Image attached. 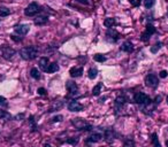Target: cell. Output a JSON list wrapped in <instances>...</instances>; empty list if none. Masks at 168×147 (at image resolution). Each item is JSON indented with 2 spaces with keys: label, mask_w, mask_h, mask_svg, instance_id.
Returning a JSON list of instances; mask_svg holds the SVG:
<instances>
[{
  "label": "cell",
  "mask_w": 168,
  "mask_h": 147,
  "mask_svg": "<svg viewBox=\"0 0 168 147\" xmlns=\"http://www.w3.org/2000/svg\"><path fill=\"white\" fill-rule=\"evenodd\" d=\"M38 12H39V5L37 2H31V4H29V6L26 7L24 14L26 16H33L36 15Z\"/></svg>",
  "instance_id": "cell-5"
},
{
  "label": "cell",
  "mask_w": 168,
  "mask_h": 147,
  "mask_svg": "<svg viewBox=\"0 0 168 147\" xmlns=\"http://www.w3.org/2000/svg\"><path fill=\"white\" fill-rule=\"evenodd\" d=\"M167 102H168V97H167Z\"/></svg>",
  "instance_id": "cell-44"
},
{
  "label": "cell",
  "mask_w": 168,
  "mask_h": 147,
  "mask_svg": "<svg viewBox=\"0 0 168 147\" xmlns=\"http://www.w3.org/2000/svg\"><path fill=\"white\" fill-rule=\"evenodd\" d=\"M145 85L149 86V87H157L158 84H159V79H158L157 75H154V74H149L146 77H145Z\"/></svg>",
  "instance_id": "cell-4"
},
{
  "label": "cell",
  "mask_w": 168,
  "mask_h": 147,
  "mask_svg": "<svg viewBox=\"0 0 168 147\" xmlns=\"http://www.w3.org/2000/svg\"><path fill=\"white\" fill-rule=\"evenodd\" d=\"M124 105H126V99H124V97H117L115 100L116 113H119V111H121V110H123Z\"/></svg>",
  "instance_id": "cell-11"
},
{
  "label": "cell",
  "mask_w": 168,
  "mask_h": 147,
  "mask_svg": "<svg viewBox=\"0 0 168 147\" xmlns=\"http://www.w3.org/2000/svg\"><path fill=\"white\" fill-rule=\"evenodd\" d=\"M67 144H72V145H76L77 142H79V138H68L67 140H66Z\"/></svg>",
  "instance_id": "cell-33"
},
{
  "label": "cell",
  "mask_w": 168,
  "mask_h": 147,
  "mask_svg": "<svg viewBox=\"0 0 168 147\" xmlns=\"http://www.w3.org/2000/svg\"><path fill=\"white\" fill-rule=\"evenodd\" d=\"M101 138H103V135H101V133H99V132H95V133H92V135L86 139V142H98L101 140Z\"/></svg>",
  "instance_id": "cell-15"
},
{
  "label": "cell",
  "mask_w": 168,
  "mask_h": 147,
  "mask_svg": "<svg viewBox=\"0 0 168 147\" xmlns=\"http://www.w3.org/2000/svg\"><path fill=\"white\" fill-rule=\"evenodd\" d=\"M44 147H51V145H50V144H45V145H44Z\"/></svg>",
  "instance_id": "cell-42"
},
{
  "label": "cell",
  "mask_w": 168,
  "mask_h": 147,
  "mask_svg": "<svg viewBox=\"0 0 168 147\" xmlns=\"http://www.w3.org/2000/svg\"><path fill=\"white\" fill-rule=\"evenodd\" d=\"M106 37L110 40H112V42H116L120 38V35H119V32L116 31L114 28H108V30L106 32Z\"/></svg>",
  "instance_id": "cell-9"
},
{
  "label": "cell",
  "mask_w": 168,
  "mask_h": 147,
  "mask_svg": "<svg viewBox=\"0 0 168 147\" xmlns=\"http://www.w3.org/2000/svg\"><path fill=\"white\" fill-rule=\"evenodd\" d=\"M101 87H103V83H98V84L96 85L95 87L92 89V94L93 95H99L100 92H101Z\"/></svg>",
  "instance_id": "cell-21"
},
{
  "label": "cell",
  "mask_w": 168,
  "mask_h": 147,
  "mask_svg": "<svg viewBox=\"0 0 168 147\" xmlns=\"http://www.w3.org/2000/svg\"><path fill=\"white\" fill-rule=\"evenodd\" d=\"M59 70V64L55 62L53 63H50L47 67V70H46V73L48 74H52V73H55V71H58Z\"/></svg>",
  "instance_id": "cell-19"
},
{
  "label": "cell",
  "mask_w": 168,
  "mask_h": 147,
  "mask_svg": "<svg viewBox=\"0 0 168 147\" xmlns=\"http://www.w3.org/2000/svg\"><path fill=\"white\" fill-rule=\"evenodd\" d=\"M14 31L19 36H24L30 31V26L29 24H19L14 28Z\"/></svg>",
  "instance_id": "cell-7"
},
{
  "label": "cell",
  "mask_w": 168,
  "mask_h": 147,
  "mask_svg": "<svg viewBox=\"0 0 168 147\" xmlns=\"http://www.w3.org/2000/svg\"><path fill=\"white\" fill-rule=\"evenodd\" d=\"M20 55H21L22 59H24L26 61H31V60L37 58V55H38V48L35 47V46L23 47L20 51Z\"/></svg>",
  "instance_id": "cell-1"
},
{
  "label": "cell",
  "mask_w": 168,
  "mask_h": 147,
  "mask_svg": "<svg viewBox=\"0 0 168 147\" xmlns=\"http://www.w3.org/2000/svg\"><path fill=\"white\" fill-rule=\"evenodd\" d=\"M167 16H168V13H167Z\"/></svg>",
  "instance_id": "cell-45"
},
{
  "label": "cell",
  "mask_w": 168,
  "mask_h": 147,
  "mask_svg": "<svg viewBox=\"0 0 168 147\" xmlns=\"http://www.w3.org/2000/svg\"><path fill=\"white\" fill-rule=\"evenodd\" d=\"M114 130L113 129H108V130H106L105 131V139H106V142H110L113 139H114Z\"/></svg>",
  "instance_id": "cell-18"
},
{
  "label": "cell",
  "mask_w": 168,
  "mask_h": 147,
  "mask_svg": "<svg viewBox=\"0 0 168 147\" xmlns=\"http://www.w3.org/2000/svg\"><path fill=\"white\" fill-rule=\"evenodd\" d=\"M153 33H156V28H154L152 24H147L145 31L143 32L142 36H141V39H142L143 42H147Z\"/></svg>",
  "instance_id": "cell-6"
},
{
  "label": "cell",
  "mask_w": 168,
  "mask_h": 147,
  "mask_svg": "<svg viewBox=\"0 0 168 147\" xmlns=\"http://www.w3.org/2000/svg\"><path fill=\"white\" fill-rule=\"evenodd\" d=\"M167 75H168V73L166 71V70H161L160 74H159V76H160L161 78H166V77H167Z\"/></svg>",
  "instance_id": "cell-37"
},
{
  "label": "cell",
  "mask_w": 168,
  "mask_h": 147,
  "mask_svg": "<svg viewBox=\"0 0 168 147\" xmlns=\"http://www.w3.org/2000/svg\"><path fill=\"white\" fill-rule=\"evenodd\" d=\"M48 64H50V60H48V58H40V60H39V67H40V69H42L43 71H46L47 70V67Z\"/></svg>",
  "instance_id": "cell-17"
},
{
  "label": "cell",
  "mask_w": 168,
  "mask_h": 147,
  "mask_svg": "<svg viewBox=\"0 0 168 147\" xmlns=\"http://www.w3.org/2000/svg\"><path fill=\"white\" fill-rule=\"evenodd\" d=\"M0 117H1V118H4V120H9V118H11V114H9V113H7L6 110L0 109Z\"/></svg>",
  "instance_id": "cell-28"
},
{
  "label": "cell",
  "mask_w": 168,
  "mask_h": 147,
  "mask_svg": "<svg viewBox=\"0 0 168 147\" xmlns=\"http://www.w3.org/2000/svg\"><path fill=\"white\" fill-rule=\"evenodd\" d=\"M160 101H161V97H157V98H156V100H154V105L160 104Z\"/></svg>",
  "instance_id": "cell-40"
},
{
  "label": "cell",
  "mask_w": 168,
  "mask_h": 147,
  "mask_svg": "<svg viewBox=\"0 0 168 147\" xmlns=\"http://www.w3.org/2000/svg\"><path fill=\"white\" fill-rule=\"evenodd\" d=\"M14 118H15V120H17V121H21L22 118H24V114H23V113H22V114H19V115H16Z\"/></svg>",
  "instance_id": "cell-39"
},
{
  "label": "cell",
  "mask_w": 168,
  "mask_h": 147,
  "mask_svg": "<svg viewBox=\"0 0 168 147\" xmlns=\"http://www.w3.org/2000/svg\"><path fill=\"white\" fill-rule=\"evenodd\" d=\"M47 21H48V16L39 15L35 19V24H36V26H44Z\"/></svg>",
  "instance_id": "cell-16"
},
{
  "label": "cell",
  "mask_w": 168,
  "mask_h": 147,
  "mask_svg": "<svg viewBox=\"0 0 168 147\" xmlns=\"http://www.w3.org/2000/svg\"><path fill=\"white\" fill-rule=\"evenodd\" d=\"M83 105L79 104L76 100H73L68 104V110H70V111H81V110H83Z\"/></svg>",
  "instance_id": "cell-10"
},
{
  "label": "cell",
  "mask_w": 168,
  "mask_h": 147,
  "mask_svg": "<svg viewBox=\"0 0 168 147\" xmlns=\"http://www.w3.org/2000/svg\"><path fill=\"white\" fill-rule=\"evenodd\" d=\"M7 105H8V102H7L6 98L0 95V107H7Z\"/></svg>",
  "instance_id": "cell-34"
},
{
  "label": "cell",
  "mask_w": 168,
  "mask_h": 147,
  "mask_svg": "<svg viewBox=\"0 0 168 147\" xmlns=\"http://www.w3.org/2000/svg\"><path fill=\"white\" fill-rule=\"evenodd\" d=\"M121 51H123V52H127V53H130L134 51V45H132V43H130L129 40H127L122 44V46L120 47Z\"/></svg>",
  "instance_id": "cell-14"
},
{
  "label": "cell",
  "mask_w": 168,
  "mask_h": 147,
  "mask_svg": "<svg viewBox=\"0 0 168 147\" xmlns=\"http://www.w3.org/2000/svg\"><path fill=\"white\" fill-rule=\"evenodd\" d=\"M98 75V70L96 68H90L89 71H88V76H89L90 79H95Z\"/></svg>",
  "instance_id": "cell-23"
},
{
  "label": "cell",
  "mask_w": 168,
  "mask_h": 147,
  "mask_svg": "<svg viewBox=\"0 0 168 147\" xmlns=\"http://www.w3.org/2000/svg\"><path fill=\"white\" fill-rule=\"evenodd\" d=\"M144 1V6H145V8H151V7H153V5H154V2H156V0H143Z\"/></svg>",
  "instance_id": "cell-31"
},
{
  "label": "cell",
  "mask_w": 168,
  "mask_h": 147,
  "mask_svg": "<svg viewBox=\"0 0 168 147\" xmlns=\"http://www.w3.org/2000/svg\"><path fill=\"white\" fill-rule=\"evenodd\" d=\"M62 106H63L62 101H60V102H59V105H57V102H54V104H53V106L51 107V108H50V110H48V111H54V110H55V108H57V109H59V108H61Z\"/></svg>",
  "instance_id": "cell-32"
},
{
  "label": "cell",
  "mask_w": 168,
  "mask_h": 147,
  "mask_svg": "<svg viewBox=\"0 0 168 147\" xmlns=\"http://www.w3.org/2000/svg\"><path fill=\"white\" fill-rule=\"evenodd\" d=\"M93 59H95V61H97V62H101V63L106 61V56L101 55V54H96L95 56H93Z\"/></svg>",
  "instance_id": "cell-29"
},
{
  "label": "cell",
  "mask_w": 168,
  "mask_h": 147,
  "mask_svg": "<svg viewBox=\"0 0 168 147\" xmlns=\"http://www.w3.org/2000/svg\"><path fill=\"white\" fill-rule=\"evenodd\" d=\"M116 24V21L115 19H113V17H108V19H106L105 21H104V26L106 28H112V26H114Z\"/></svg>",
  "instance_id": "cell-20"
},
{
  "label": "cell",
  "mask_w": 168,
  "mask_h": 147,
  "mask_svg": "<svg viewBox=\"0 0 168 147\" xmlns=\"http://www.w3.org/2000/svg\"><path fill=\"white\" fill-rule=\"evenodd\" d=\"M63 120V116L62 115H57L54 116L52 118V122H61Z\"/></svg>",
  "instance_id": "cell-36"
},
{
  "label": "cell",
  "mask_w": 168,
  "mask_h": 147,
  "mask_svg": "<svg viewBox=\"0 0 168 147\" xmlns=\"http://www.w3.org/2000/svg\"><path fill=\"white\" fill-rule=\"evenodd\" d=\"M72 124L75 125L76 129H79V130H85V131L91 130V128H92L88 122L82 120V118H74L73 121H72Z\"/></svg>",
  "instance_id": "cell-2"
},
{
  "label": "cell",
  "mask_w": 168,
  "mask_h": 147,
  "mask_svg": "<svg viewBox=\"0 0 168 147\" xmlns=\"http://www.w3.org/2000/svg\"><path fill=\"white\" fill-rule=\"evenodd\" d=\"M152 147H161L157 133H152Z\"/></svg>",
  "instance_id": "cell-24"
},
{
  "label": "cell",
  "mask_w": 168,
  "mask_h": 147,
  "mask_svg": "<svg viewBox=\"0 0 168 147\" xmlns=\"http://www.w3.org/2000/svg\"><path fill=\"white\" fill-rule=\"evenodd\" d=\"M11 14V9H8L7 7H0V16L1 17H6Z\"/></svg>",
  "instance_id": "cell-25"
},
{
  "label": "cell",
  "mask_w": 168,
  "mask_h": 147,
  "mask_svg": "<svg viewBox=\"0 0 168 147\" xmlns=\"http://www.w3.org/2000/svg\"><path fill=\"white\" fill-rule=\"evenodd\" d=\"M29 124L31 126V130L32 131H36L37 130V124L35 120H33V116H30V118H29Z\"/></svg>",
  "instance_id": "cell-30"
},
{
  "label": "cell",
  "mask_w": 168,
  "mask_h": 147,
  "mask_svg": "<svg viewBox=\"0 0 168 147\" xmlns=\"http://www.w3.org/2000/svg\"><path fill=\"white\" fill-rule=\"evenodd\" d=\"M69 74H70V76L74 77V78L81 77L82 74H83V68L82 67H73V68H70V70H69Z\"/></svg>",
  "instance_id": "cell-13"
},
{
  "label": "cell",
  "mask_w": 168,
  "mask_h": 147,
  "mask_svg": "<svg viewBox=\"0 0 168 147\" xmlns=\"http://www.w3.org/2000/svg\"><path fill=\"white\" fill-rule=\"evenodd\" d=\"M76 1H79V2L83 4V5H89V1L88 0H76Z\"/></svg>",
  "instance_id": "cell-41"
},
{
  "label": "cell",
  "mask_w": 168,
  "mask_h": 147,
  "mask_svg": "<svg viewBox=\"0 0 168 147\" xmlns=\"http://www.w3.org/2000/svg\"><path fill=\"white\" fill-rule=\"evenodd\" d=\"M161 48V43H157V44H154L152 47L150 48V51H151V53H153V54H156V53H158V51Z\"/></svg>",
  "instance_id": "cell-27"
},
{
  "label": "cell",
  "mask_w": 168,
  "mask_h": 147,
  "mask_svg": "<svg viewBox=\"0 0 168 147\" xmlns=\"http://www.w3.org/2000/svg\"><path fill=\"white\" fill-rule=\"evenodd\" d=\"M15 54H16V51L14 48L4 47L1 50V55H2V58L6 59V60H11V59H13Z\"/></svg>",
  "instance_id": "cell-8"
},
{
  "label": "cell",
  "mask_w": 168,
  "mask_h": 147,
  "mask_svg": "<svg viewBox=\"0 0 168 147\" xmlns=\"http://www.w3.org/2000/svg\"><path fill=\"white\" fill-rule=\"evenodd\" d=\"M166 145H167V147H168V140H167V142H166Z\"/></svg>",
  "instance_id": "cell-43"
},
{
  "label": "cell",
  "mask_w": 168,
  "mask_h": 147,
  "mask_svg": "<svg viewBox=\"0 0 168 147\" xmlns=\"http://www.w3.org/2000/svg\"><path fill=\"white\" fill-rule=\"evenodd\" d=\"M30 75H31L32 78H35V79L40 78V71H39L37 68H32L31 70H30Z\"/></svg>",
  "instance_id": "cell-22"
},
{
  "label": "cell",
  "mask_w": 168,
  "mask_h": 147,
  "mask_svg": "<svg viewBox=\"0 0 168 147\" xmlns=\"http://www.w3.org/2000/svg\"><path fill=\"white\" fill-rule=\"evenodd\" d=\"M134 100H135V102L138 104V105H146L149 102H151V99H150V97L145 93H143V92H137L136 94L134 95Z\"/></svg>",
  "instance_id": "cell-3"
},
{
  "label": "cell",
  "mask_w": 168,
  "mask_h": 147,
  "mask_svg": "<svg viewBox=\"0 0 168 147\" xmlns=\"http://www.w3.org/2000/svg\"><path fill=\"white\" fill-rule=\"evenodd\" d=\"M37 92H38V94H40V95H44L46 93V91H45L44 87H39V89L37 90Z\"/></svg>",
  "instance_id": "cell-38"
},
{
  "label": "cell",
  "mask_w": 168,
  "mask_h": 147,
  "mask_svg": "<svg viewBox=\"0 0 168 147\" xmlns=\"http://www.w3.org/2000/svg\"><path fill=\"white\" fill-rule=\"evenodd\" d=\"M66 89L68 90V92L70 94H76L79 92V86H77V84L72 82V80H68L66 83Z\"/></svg>",
  "instance_id": "cell-12"
},
{
  "label": "cell",
  "mask_w": 168,
  "mask_h": 147,
  "mask_svg": "<svg viewBox=\"0 0 168 147\" xmlns=\"http://www.w3.org/2000/svg\"><path fill=\"white\" fill-rule=\"evenodd\" d=\"M123 147H136L134 139H131V138H128V139H126V142H123Z\"/></svg>",
  "instance_id": "cell-26"
},
{
  "label": "cell",
  "mask_w": 168,
  "mask_h": 147,
  "mask_svg": "<svg viewBox=\"0 0 168 147\" xmlns=\"http://www.w3.org/2000/svg\"><path fill=\"white\" fill-rule=\"evenodd\" d=\"M141 2H142V0H130V4L134 7H138V6L141 5Z\"/></svg>",
  "instance_id": "cell-35"
}]
</instances>
